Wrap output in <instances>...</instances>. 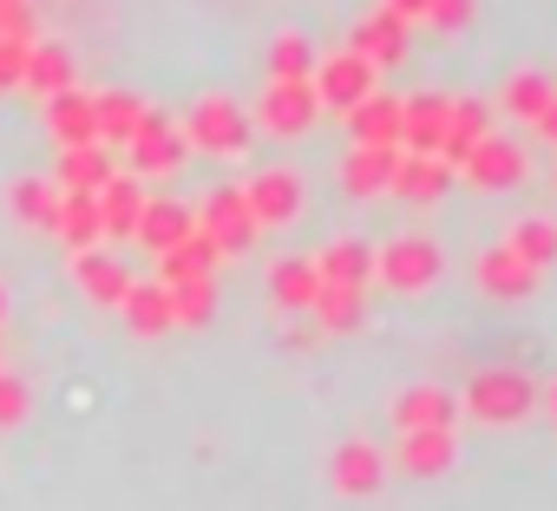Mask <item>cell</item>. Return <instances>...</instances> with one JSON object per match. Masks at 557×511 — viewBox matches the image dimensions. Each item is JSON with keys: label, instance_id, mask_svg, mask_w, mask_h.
Returning a JSON list of instances; mask_svg holds the SVG:
<instances>
[{"label": "cell", "instance_id": "obj_34", "mask_svg": "<svg viewBox=\"0 0 557 511\" xmlns=\"http://www.w3.org/2000/svg\"><path fill=\"white\" fill-rule=\"evenodd\" d=\"M505 249H518L531 270H550L557 263V223L550 216H518L511 236H505Z\"/></svg>", "mask_w": 557, "mask_h": 511}, {"label": "cell", "instance_id": "obj_27", "mask_svg": "<svg viewBox=\"0 0 557 511\" xmlns=\"http://www.w3.org/2000/svg\"><path fill=\"white\" fill-rule=\"evenodd\" d=\"M119 315H125L132 335H164V328H177V322H171V289H164V283H132L125 302H119Z\"/></svg>", "mask_w": 557, "mask_h": 511}, {"label": "cell", "instance_id": "obj_23", "mask_svg": "<svg viewBox=\"0 0 557 511\" xmlns=\"http://www.w3.org/2000/svg\"><path fill=\"white\" fill-rule=\"evenodd\" d=\"M348 119V132H355V145H400V99L394 92H368L355 112H342Z\"/></svg>", "mask_w": 557, "mask_h": 511}, {"label": "cell", "instance_id": "obj_45", "mask_svg": "<svg viewBox=\"0 0 557 511\" xmlns=\"http://www.w3.org/2000/svg\"><path fill=\"white\" fill-rule=\"evenodd\" d=\"M0 322H8V289H0Z\"/></svg>", "mask_w": 557, "mask_h": 511}, {"label": "cell", "instance_id": "obj_39", "mask_svg": "<svg viewBox=\"0 0 557 511\" xmlns=\"http://www.w3.org/2000/svg\"><path fill=\"white\" fill-rule=\"evenodd\" d=\"M27 420V381L21 374H0V433H14Z\"/></svg>", "mask_w": 557, "mask_h": 511}, {"label": "cell", "instance_id": "obj_14", "mask_svg": "<svg viewBox=\"0 0 557 511\" xmlns=\"http://www.w3.org/2000/svg\"><path fill=\"white\" fill-rule=\"evenodd\" d=\"M400 472L407 478H446L453 459H459V433L453 426H433V433H400Z\"/></svg>", "mask_w": 557, "mask_h": 511}, {"label": "cell", "instance_id": "obj_42", "mask_svg": "<svg viewBox=\"0 0 557 511\" xmlns=\"http://www.w3.org/2000/svg\"><path fill=\"white\" fill-rule=\"evenodd\" d=\"M381 8H387L394 21H407V27H413V21H426V8H433V0H381Z\"/></svg>", "mask_w": 557, "mask_h": 511}, {"label": "cell", "instance_id": "obj_24", "mask_svg": "<svg viewBox=\"0 0 557 511\" xmlns=\"http://www.w3.org/2000/svg\"><path fill=\"white\" fill-rule=\"evenodd\" d=\"M315 270H322V283H348V289H368V283H374V249H368L361 236H335V242L315 256Z\"/></svg>", "mask_w": 557, "mask_h": 511}, {"label": "cell", "instance_id": "obj_19", "mask_svg": "<svg viewBox=\"0 0 557 511\" xmlns=\"http://www.w3.org/2000/svg\"><path fill=\"white\" fill-rule=\"evenodd\" d=\"M92 197H99V223H106V236H132V229H138V216H145V203H151V197H145V184H138L132 171H112Z\"/></svg>", "mask_w": 557, "mask_h": 511}, {"label": "cell", "instance_id": "obj_4", "mask_svg": "<svg viewBox=\"0 0 557 511\" xmlns=\"http://www.w3.org/2000/svg\"><path fill=\"white\" fill-rule=\"evenodd\" d=\"M374 66L355 53V47H342V53H322L315 60V73H309V86H315V99H322V112H355L368 92H374Z\"/></svg>", "mask_w": 557, "mask_h": 511}, {"label": "cell", "instance_id": "obj_10", "mask_svg": "<svg viewBox=\"0 0 557 511\" xmlns=\"http://www.w3.org/2000/svg\"><path fill=\"white\" fill-rule=\"evenodd\" d=\"M243 197H249V216L262 229H283V223L302 216V177L296 171H262V177L243 184Z\"/></svg>", "mask_w": 557, "mask_h": 511}, {"label": "cell", "instance_id": "obj_33", "mask_svg": "<svg viewBox=\"0 0 557 511\" xmlns=\"http://www.w3.org/2000/svg\"><path fill=\"white\" fill-rule=\"evenodd\" d=\"M92 119H99V145H125L145 119V99L132 92H92Z\"/></svg>", "mask_w": 557, "mask_h": 511}, {"label": "cell", "instance_id": "obj_41", "mask_svg": "<svg viewBox=\"0 0 557 511\" xmlns=\"http://www.w3.org/2000/svg\"><path fill=\"white\" fill-rule=\"evenodd\" d=\"M0 40H34V14H27V0H0Z\"/></svg>", "mask_w": 557, "mask_h": 511}, {"label": "cell", "instance_id": "obj_5", "mask_svg": "<svg viewBox=\"0 0 557 511\" xmlns=\"http://www.w3.org/2000/svg\"><path fill=\"white\" fill-rule=\"evenodd\" d=\"M125 158H132V177H164V171H184L190 145H184V132H177L164 112H151V105H145L138 132L125 138Z\"/></svg>", "mask_w": 557, "mask_h": 511}, {"label": "cell", "instance_id": "obj_25", "mask_svg": "<svg viewBox=\"0 0 557 511\" xmlns=\"http://www.w3.org/2000/svg\"><path fill=\"white\" fill-rule=\"evenodd\" d=\"M479 138H492V105H485V99H453V112H446V138H440V158L459 164Z\"/></svg>", "mask_w": 557, "mask_h": 511}, {"label": "cell", "instance_id": "obj_8", "mask_svg": "<svg viewBox=\"0 0 557 511\" xmlns=\"http://www.w3.org/2000/svg\"><path fill=\"white\" fill-rule=\"evenodd\" d=\"M453 171H459L472 190H511V184H524V145H511V138H479Z\"/></svg>", "mask_w": 557, "mask_h": 511}, {"label": "cell", "instance_id": "obj_31", "mask_svg": "<svg viewBox=\"0 0 557 511\" xmlns=\"http://www.w3.org/2000/svg\"><path fill=\"white\" fill-rule=\"evenodd\" d=\"M8 210H14V223L53 229V210H60V184H47V177H14V184H8Z\"/></svg>", "mask_w": 557, "mask_h": 511}, {"label": "cell", "instance_id": "obj_22", "mask_svg": "<svg viewBox=\"0 0 557 511\" xmlns=\"http://www.w3.org/2000/svg\"><path fill=\"white\" fill-rule=\"evenodd\" d=\"M47 125H53V138H60V151H66V145H99V119H92V92H79V86H66V92H53V99H47Z\"/></svg>", "mask_w": 557, "mask_h": 511}, {"label": "cell", "instance_id": "obj_17", "mask_svg": "<svg viewBox=\"0 0 557 511\" xmlns=\"http://www.w3.org/2000/svg\"><path fill=\"white\" fill-rule=\"evenodd\" d=\"M73 283H79L92 302L119 309V302H125V289H132V270L119 263V256H106V249H73Z\"/></svg>", "mask_w": 557, "mask_h": 511}, {"label": "cell", "instance_id": "obj_2", "mask_svg": "<svg viewBox=\"0 0 557 511\" xmlns=\"http://www.w3.org/2000/svg\"><path fill=\"white\" fill-rule=\"evenodd\" d=\"M177 132H184V145H190V151H210V158H236V151L249 145V112H243L236 99L210 92V99H197V105H190V119H184Z\"/></svg>", "mask_w": 557, "mask_h": 511}, {"label": "cell", "instance_id": "obj_44", "mask_svg": "<svg viewBox=\"0 0 557 511\" xmlns=\"http://www.w3.org/2000/svg\"><path fill=\"white\" fill-rule=\"evenodd\" d=\"M544 413H550V426H557V381H550V394H544Z\"/></svg>", "mask_w": 557, "mask_h": 511}, {"label": "cell", "instance_id": "obj_1", "mask_svg": "<svg viewBox=\"0 0 557 511\" xmlns=\"http://www.w3.org/2000/svg\"><path fill=\"white\" fill-rule=\"evenodd\" d=\"M459 413H472V426H524L537 413V387L518 367H479L459 387Z\"/></svg>", "mask_w": 557, "mask_h": 511}, {"label": "cell", "instance_id": "obj_16", "mask_svg": "<svg viewBox=\"0 0 557 511\" xmlns=\"http://www.w3.org/2000/svg\"><path fill=\"white\" fill-rule=\"evenodd\" d=\"M394 426L400 433L459 426V394H446V387H407V394H394Z\"/></svg>", "mask_w": 557, "mask_h": 511}, {"label": "cell", "instance_id": "obj_46", "mask_svg": "<svg viewBox=\"0 0 557 511\" xmlns=\"http://www.w3.org/2000/svg\"><path fill=\"white\" fill-rule=\"evenodd\" d=\"M550 177H557V171H550Z\"/></svg>", "mask_w": 557, "mask_h": 511}, {"label": "cell", "instance_id": "obj_3", "mask_svg": "<svg viewBox=\"0 0 557 511\" xmlns=\"http://www.w3.org/2000/svg\"><path fill=\"white\" fill-rule=\"evenodd\" d=\"M440 270H446V256H440V242H433V236H394V242H381V249H374V276H381L387 289H400V296L433 289V283H440Z\"/></svg>", "mask_w": 557, "mask_h": 511}, {"label": "cell", "instance_id": "obj_11", "mask_svg": "<svg viewBox=\"0 0 557 511\" xmlns=\"http://www.w3.org/2000/svg\"><path fill=\"white\" fill-rule=\"evenodd\" d=\"M537 283H544V270H531L518 249H505V242H492L485 256H479V289L492 296V302H524V296H537Z\"/></svg>", "mask_w": 557, "mask_h": 511}, {"label": "cell", "instance_id": "obj_32", "mask_svg": "<svg viewBox=\"0 0 557 511\" xmlns=\"http://www.w3.org/2000/svg\"><path fill=\"white\" fill-rule=\"evenodd\" d=\"M27 92H40V99H53V92H66L73 86V53L66 47H27V79H21Z\"/></svg>", "mask_w": 557, "mask_h": 511}, {"label": "cell", "instance_id": "obj_28", "mask_svg": "<svg viewBox=\"0 0 557 511\" xmlns=\"http://www.w3.org/2000/svg\"><path fill=\"white\" fill-rule=\"evenodd\" d=\"M53 229H60L73 249H99V236H106V223H99V197H86V190H60Z\"/></svg>", "mask_w": 557, "mask_h": 511}, {"label": "cell", "instance_id": "obj_18", "mask_svg": "<svg viewBox=\"0 0 557 511\" xmlns=\"http://www.w3.org/2000/svg\"><path fill=\"white\" fill-rule=\"evenodd\" d=\"M394 164H400V145H355L342 158V190L348 197H381L394 184Z\"/></svg>", "mask_w": 557, "mask_h": 511}, {"label": "cell", "instance_id": "obj_40", "mask_svg": "<svg viewBox=\"0 0 557 511\" xmlns=\"http://www.w3.org/2000/svg\"><path fill=\"white\" fill-rule=\"evenodd\" d=\"M27 47H34V40H0V92L27 79Z\"/></svg>", "mask_w": 557, "mask_h": 511}, {"label": "cell", "instance_id": "obj_37", "mask_svg": "<svg viewBox=\"0 0 557 511\" xmlns=\"http://www.w3.org/2000/svg\"><path fill=\"white\" fill-rule=\"evenodd\" d=\"M550 92H557V86H550L544 73H511V79H505V112L524 119V125H537V112L550 105Z\"/></svg>", "mask_w": 557, "mask_h": 511}, {"label": "cell", "instance_id": "obj_13", "mask_svg": "<svg viewBox=\"0 0 557 511\" xmlns=\"http://www.w3.org/2000/svg\"><path fill=\"white\" fill-rule=\"evenodd\" d=\"M453 164L440 158V151H400V164H394V197H407V203H440L446 190H453Z\"/></svg>", "mask_w": 557, "mask_h": 511}, {"label": "cell", "instance_id": "obj_36", "mask_svg": "<svg viewBox=\"0 0 557 511\" xmlns=\"http://www.w3.org/2000/svg\"><path fill=\"white\" fill-rule=\"evenodd\" d=\"M210 315H216V276L171 283V322L177 328H210Z\"/></svg>", "mask_w": 557, "mask_h": 511}, {"label": "cell", "instance_id": "obj_35", "mask_svg": "<svg viewBox=\"0 0 557 511\" xmlns=\"http://www.w3.org/2000/svg\"><path fill=\"white\" fill-rule=\"evenodd\" d=\"M315 60H322V53H315V40H309V34H296V27L269 40V79H309V73H315Z\"/></svg>", "mask_w": 557, "mask_h": 511}, {"label": "cell", "instance_id": "obj_29", "mask_svg": "<svg viewBox=\"0 0 557 511\" xmlns=\"http://www.w3.org/2000/svg\"><path fill=\"white\" fill-rule=\"evenodd\" d=\"M329 335H355L361 322H368V289H348V283H322V296H315V309H309Z\"/></svg>", "mask_w": 557, "mask_h": 511}, {"label": "cell", "instance_id": "obj_9", "mask_svg": "<svg viewBox=\"0 0 557 511\" xmlns=\"http://www.w3.org/2000/svg\"><path fill=\"white\" fill-rule=\"evenodd\" d=\"M381 478H387L381 446H368V439H342V446L329 452V485H335L342 498H374Z\"/></svg>", "mask_w": 557, "mask_h": 511}, {"label": "cell", "instance_id": "obj_30", "mask_svg": "<svg viewBox=\"0 0 557 511\" xmlns=\"http://www.w3.org/2000/svg\"><path fill=\"white\" fill-rule=\"evenodd\" d=\"M112 171H119V164L106 158V145H66V151H60V190H86V197H92Z\"/></svg>", "mask_w": 557, "mask_h": 511}, {"label": "cell", "instance_id": "obj_20", "mask_svg": "<svg viewBox=\"0 0 557 511\" xmlns=\"http://www.w3.org/2000/svg\"><path fill=\"white\" fill-rule=\"evenodd\" d=\"M216 263H223L216 236H210V229H190L177 249L158 256V283H164V289H171V283H197V276H216Z\"/></svg>", "mask_w": 557, "mask_h": 511}, {"label": "cell", "instance_id": "obj_26", "mask_svg": "<svg viewBox=\"0 0 557 511\" xmlns=\"http://www.w3.org/2000/svg\"><path fill=\"white\" fill-rule=\"evenodd\" d=\"M190 229H197V210H184V203H164V197H158V203H145V216H138V229H132V236H138L151 256H164V249H177Z\"/></svg>", "mask_w": 557, "mask_h": 511}, {"label": "cell", "instance_id": "obj_12", "mask_svg": "<svg viewBox=\"0 0 557 511\" xmlns=\"http://www.w3.org/2000/svg\"><path fill=\"white\" fill-rule=\"evenodd\" d=\"M374 73H387V66H400L407 60V47H413V27L407 21H394L387 8H374V14H361L355 21V40H348Z\"/></svg>", "mask_w": 557, "mask_h": 511}, {"label": "cell", "instance_id": "obj_43", "mask_svg": "<svg viewBox=\"0 0 557 511\" xmlns=\"http://www.w3.org/2000/svg\"><path fill=\"white\" fill-rule=\"evenodd\" d=\"M537 138H550V145H557V92H550V105L537 112Z\"/></svg>", "mask_w": 557, "mask_h": 511}, {"label": "cell", "instance_id": "obj_7", "mask_svg": "<svg viewBox=\"0 0 557 511\" xmlns=\"http://www.w3.org/2000/svg\"><path fill=\"white\" fill-rule=\"evenodd\" d=\"M197 229H210L223 256H243V249H256V236H262V223L249 216V197H243L236 184H223V190H210V197H203Z\"/></svg>", "mask_w": 557, "mask_h": 511}, {"label": "cell", "instance_id": "obj_6", "mask_svg": "<svg viewBox=\"0 0 557 511\" xmlns=\"http://www.w3.org/2000/svg\"><path fill=\"white\" fill-rule=\"evenodd\" d=\"M256 119H262V132H275V138H302V132H315L322 99H315V86H309V79H269V86H262Z\"/></svg>", "mask_w": 557, "mask_h": 511}, {"label": "cell", "instance_id": "obj_15", "mask_svg": "<svg viewBox=\"0 0 557 511\" xmlns=\"http://www.w3.org/2000/svg\"><path fill=\"white\" fill-rule=\"evenodd\" d=\"M446 112H453L446 92H413V99H400V151H440Z\"/></svg>", "mask_w": 557, "mask_h": 511}, {"label": "cell", "instance_id": "obj_21", "mask_svg": "<svg viewBox=\"0 0 557 511\" xmlns=\"http://www.w3.org/2000/svg\"><path fill=\"white\" fill-rule=\"evenodd\" d=\"M269 296H275V309H289V315L315 309V296H322V270H315V256H283V263L269 270Z\"/></svg>", "mask_w": 557, "mask_h": 511}, {"label": "cell", "instance_id": "obj_38", "mask_svg": "<svg viewBox=\"0 0 557 511\" xmlns=\"http://www.w3.org/2000/svg\"><path fill=\"white\" fill-rule=\"evenodd\" d=\"M472 14H479V0H433V8H426V27H440V34H466Z\"/></svg>", "mask_w": 557, "mask_h": 511}]
</instances>
